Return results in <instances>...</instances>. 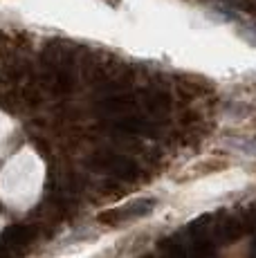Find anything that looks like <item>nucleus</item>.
<instances>
[{
	"label": "nucleus",
	"mask_w": 256,
	"mask_h": 258,
	"mask_svg": "<svg viewBox=\"0 0 256 258\" xmlns=\"http://www.w3.org/2000/svg\"><path fill=\"white\" fill-rule=\"evenodd\" d=\"M155 207V200H137V202H131V205H124L119 209L110 211V213H103L101 220L108 222V225H124V222H131V220H137L142 216H149Z\"/></svg>",
	"instance_id": "1"
}]
</instances>
